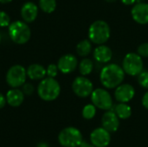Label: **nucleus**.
<instances>
[{"label":"nucleus","mask_w":148,"mask_h":147,"mask_svg":"<svg viewBox=\"0 0 148 147\" xmlns=\"http://www.w3.org/2000/svg\"><path fill=\"white\" fill-rule=\"evenodd\" d=\"M125 78V72L122 67L115 63L105 66L100 74V81L102 86L108 89L116 88L122 83Z\"/></svg>","instance_id":"1"},{"label":"nucleus","mask_w":148,"mask_h":147,"mask_svg":"<svg viewBox=\"0 0 148 147\" xmlns=\"http://www.w3.org/2000/svg\"><path fill=\"white\" fill-rule=\"evenodd\" d=\"M61 93L59 82L51 77L43 78L37 87L38 96L45 101H52L58 98Z\"/></svg>","instance_id":"2"},{"label":"nucleus","mask_w":148,"mask_h":147,"mask_svg":"<svg viewBox=\"0 0 148 147\" xmlns=\"http://www.w3.org/2000/svg\"><path fill=\"white\" fill-rule=\"evenodd\" d=\"M110 27L107 22L97 20L94 22L88 29V37L95 44H104L110 37Z\"/></svg>","instance_id":"3"},{"label":"nucleus","mask_w":148,"mask_h":147,"mask_svg":"<svg viewBox=\"0 0 148 147\" xmlns=\"http://www.w3.org/2000/svg\"><path fill=\"white\" fill-rule=\"evenodd\" d=\"M9 36L15 43L24 44L29 40L31 32L27 23L15 21L9 25Z\"/></svg>","instance_id":"4"},{"label":"nucleus","mask_w":148,"mask_h":147,"mask_svg":"<svg viewBox=\"0 0 148 147\" xmlns=\"http://www.w3.org/2000/svg\"><path fill=\"white\" fill-rule=\"evenodd\" d=\"M58 141L63 147H78L83 141V139L79 129L69 126L60 132Z\"/></svg>","instance_id":"5"},{"label":"nucleus","mask_w":148,"mask_h":147,"mask_svg":"<svg viewBox=\"0 0 148 147\" xmlns=\"http://www.w3.org/2000/svg\"><path fill=\"white\" fill-rule=\"evenodd\" d=\"M122 68L125 74L131 76H138L143 71L142 57L136 53H128L122 62Z\"/></svg>","instance_id":"6"},{"label":"nucleus","mask_w":148,"mask_h":147,"mask_svg":"<svg viewBox=\"0 0 148 147\" xmlns=\"http://www.w3.org/2000/svg\"><path fill=\"white\" fill-rule=\"evenodd\" d=\"M27 78V70L21 65L12 66L6 74V81L13 88L23 86Z\"/></svg>","instance_id":"7"},{"label":"nucleus","mask_w":148,"mask_h":147,"mask_svg":"<svg viewBox=\"0 0 148 147\" xmlns=\"http://www.w3.org/2000/svg\"><path fill=\"white\" fill-rule=\"evenodd\" d=\"M93 104L101 110H110L113 107V99L111 94L104 88H97L91 94Z\"/></svg>","instance_id":"8"},{"label":"nucleus","mask_w":148,"mask_h":147,"mask_svg":"<svg viewBox=\"0 0 148 147\" xmlns=\"http://www.w3.org/2000/svg\"><path fill=\"white\" fill-rule=\"evenodd\" d=\"M73 92L81 98H86L91 95L94 91V86L92 81L85 76L76 77L72 83Z\"/></svg>","instance_id":"9"},{"label":"nucleus","mask_w":148,"mask_h":147,"mask_svg":"<svg viewBox=\"0 0 148 147\" xmlns=\"http://www.w3.org/2000/svg\"><path fill=\"white\" fill-rule=\"evenodd\" d=\"M110 141V133L103 127L95 129L90 134V142L95 147H107Z\"/></svg>","instance_id":"10"},{"label":"nucleus","mask_w":148,"mask_h":147,"mask_svg":"<svg viewBox=\"0 0 148 147\" xmlns=\"http://www.w3.org/2000/svg\"><path fill=\"white\" fill-rule=\"evenodd\" d=\"M135 94L134 88L128 83L119 85L114 91V98L117 101L122 103H127L130 101Z\"/></svg>","instance_id":"11"},{"label":"nucleus","mask_w":148,"mask_h":147,"mask_svg":"<svg viewBox=\"0 0 148 147\" xmlns=\"http://www.w3.org/2000/svg\"><path fill=\"white\" fill-rule=\"evenodd\" d=\"M77 66H78L77 58L74 55H71V54H67V55H62L57 62L58 69L62 74L72 73L73 71L75 70Z\"/></svg>","instance_id":"12"},{"label":"nucleus","mask_w":148,"mask_h":147,"mask_svg":"<svg viewBox=\"0 0 148 147\" xmlns=\"http://www.w3.org/2000/svg\"><path fill=\"white\" fill-rule=\"evenodd\" d=\"M131 15L133 19L140 24L148 23V3H137L132 8Z\"/></svg>","instance_id":"13"},{"label":"nucleus","mask_w":148,"mask_h":147,"mask_svg":"<svg viewBox=\"0 0 148 147\" xmlns=\"http://www.w3.org/2000/svg\"><path fill=\"white\" fill-rule=\"evenodd\" d=\"M102 127L108 130L109 133H114L119 129L120 126V119L114 111L108 110L101 119Z\"/></svg>","instance_id":"14"},{"label":"nucleus","mask_w":148,"mask_h":147,"mask_svg":"<svg viewBox=\"0 0 148 147\" xmlns=\"http://www.w3.org/2000/svg\"><path fill=\"white\" fill-rule=\"evenodd\" d=\"M38 15V7L32 2L25 3L21 8V16L25 23H32Z\"/></svg>","instance_id":"15"},{"label":"nucleus","mask_w":148,"mask_h":147,"mask_svg":"<svg viewBox=\"0 0 148 147\" xmlns=\"http://www.w3.org/2000/svg\"><path fill=\"white\" fill-rule=\"evenodd\" d=\"M112 57H113L112 49L104 44L99 45L94 50V58L96 62L100 63H107L111 61Z\"/></svg>","instance_id":"16"},{"label":"nucleus","mask_w":148,"mask_h":147,"mask_svg":"<svg viewBox=\"0 0 148 147\" xmlns=\"http://www.w3.org/2000/svg\"><path fill=\"white\" fill-rule=\"evenodd\" d=\"M6 101L7 103L13 107H19L22 105L24 100V94L23 91L17 88H12L9 90L6 94Z\"/></svg>","instance_id":"17"},{"label":"nucleus","mask_w":148,"mask_h":147,"mask_svg":"<svg viewBox=\"0 0 148 147\" xmlns=\"http://www.w3.org/2000/svg\"><path fill=\"white\" fill-rule=\"evenodd\" d=\"M46 75V68L40 64H31L27 69L28 77L34 81L42 80Z\"/></svg>","instance_id":"18"},{"label":"nucleus","mask_w":148,"mask_h":147,"mask_svg":"<svg viewBox=\"0 0 148 147\" xmlns=\"http://www.w3.org/2000/svg\"><path fill=\"white\" fill-rule=\"evenodd\" d=\"M114 112L116 113V115L119 117V119L121 120H127L128 119L132 114V108L130 106H128L127 103L120 102L118 105L114 107Z\"/></svg>","instance_id":"19"},{"label":"nucleus","mask_w":148,"mask_h":147,"mask_svg":"<svg viewBox=\"0 0 148 147\" xmlns=\"http://www.w3.org/2000/svg\"><path fill=\"white\" fill-rule=\"evenodd\" d=\"M92 50V43L90 40H82L76 46V52L80 56H87Z\"/></svg>","instance_id":"20"},{"label":"nucleus","mask_w":148,"mask_h":147,"mask_svg":"<svg viewBox=\"0 0 148 147\" xmlns=\"http://www.w3.org/2000/svg\"><path fill=\"white\" fill-rule=\"evenodd\" d=\"M93 68H94L93 62L88 58H85L82 60L81 62L79 63V71L81 75L83 76L88 75L93 71Z\"/></svg>","instance_id":"21"},{"label":"nucleus","mask_w":148,"mask_h":147,"mask_svg":"<svg viewBox=\"0 0 148 147\" xmlns=\"http://www.w3.org/2000/svg\"><path fill=\"white\" fill-rule=\"evenodd\" d=\"M39 7L45 13H52L56 8V0H39Z\"/></svg>","instance_id":"22"},{"label":"nucleus","mask_w":148,"mask_h":147,"mask_svg":"<svg viewBox=\"0 0 148 147\" xmlns=\"http://www.w3.org/2000/svg\"><path fill=\"white\" fill-rule=\"evenodd\" d=\"M96 107L94 104H88L82 109V117L86 120H91L95 116Z\"/></svg>","instance_id":"23"},{"label":"nucleus","mask_w":148,"mask_h":147,"mask_svg":"<svg viewBox=\"0 0 148 147\" xmlns=\"http://www.w3.org/2000/svg\"><path fill=\"white\" fill-rule=\"evenodd\" d=\"M138 82L142 88L148 89V71H142L138 75Z\"/></svg>","instance_id":"24"},{"label":"nucleus","mask_w":148,"mask_h":147,"mask_svg":"<svg viewBox=\"0 0 148 147\" xmlns=\"http://www.w3.org/2000/svg\"><path fill=\"white\" fill-rule=\"evenodd\" d=\"M10 24V18L9 15L3 11L0 10V27H7Z\"/></svg>","instance_id":"25"},{"label":"nucleus","mask_w":148,"mask_h":147,"mask_svg":"<svg viewBox=\"0 0 148 147\" xmlns=\"http://www.w3.org/2000/svg\"><path fill=\"white\" fill-rule=\"evenodd\" d=\"M58 67L56 64H49L48 66V68H46V74L49 77L51 78H55L57 75L58 73Z\"/></svg>","instance_id":"26"},{"label":"nucleus","mask_w":148,"mask_h":147,"mask_svg":"<svg viewBox=\"0 0 148 147\" xmlns=\"http://www.w3.org/2000/svg\"><path fill=\"white\" fill-rule=\"evenodd\" d=\"M137 51L141 57H148V42H144L140 44Z\"/></svg>","instance_id":"27"},{"label":"nucleus","mask_w":148,"mask_h":147,"mask_svg":"<svg viewBox=\"0 0 148 147\" xmlns=\"http://www.w3.org/2000/svg\"><path fill=\"white\" fill-rule=\"evenodd\" d=\"M23 92L26 95H31L34 92V87L31 83H24L23 85Z\"/></svg>","instance_id":"28"},{"label":"nucleus","mask_w":148,"mask_h":147,"mask_svg":"<svg viewBox=\"0 0 148 147\" xmlns=\"http://www.w3.org/2000/svg\"><path fill=\"white\" fill-rule=\"evenodd\" d=\"M142 105L145 108H147L148 110V91L144 94L142 98Z\"/></svg>","instance_id":"29"},{"label":"nucleus","mask_w":148,"mask_h":147,"mask_svg":"<svg viewBox=\"0 0 148 147\" xmlns=\"http://www.w3.org/2000/svg\"><path fill=\"white\" fill-rule=\"evenodd\" d=\"M6 98L0 93V109H2L6 104Z\"/></svg>","instance_id":"30"},{"label":"nucleus","mask_w":148,"mask_h":147,"mask_svg":"<svg viewBox=\"0 0 148 147\" xmlns=\"http://www.w3.org/2000/svg\"><path fill=\"white\" fill-rule=\"evenodd\" d=\"M78 147H95L92 143H88V142H87V141H82V143H81V145L79 146Z\"/></svg>","instance_id":"31"},{"label":"nucleus","mask_w":148,"mask_h":147,"mask_svg":"<svg viewBox=\"0 0 148 147\" xmlns=\"http://www.w3.org/2000/svg\"><path fill=\"white\" fill-rule=\"evenodd\" d=\"M125 5H133L136 3V0H121Z\"/></svg>","instance_id":"32"},{"label":"nucleus","mask_w":148,"mask_h":147,"mask_svg":"<svg viewBox=\"0 0 148 147\" xmlns=\"http://www.w3.org/2000/svg\"><path fill=\"white\" fill-rule=\"evenodd\" d=\"M12 0H0V3H10Z\"/></svg>","instance_id":"33"},{"label":"nucleus","mask_w":148,"mask_h":147,"mask_svg":"<svg viewBox=\"0 0 148 147\" xmlns=\"http://www.w3.org/2000/svg\"><path fill=\"white\" fill-rule=\"evenodd\" d=\"M105 1H107V2H108V3H114V2H116L117 0H105Z\"/></svg>","instance_id":"34"},{"label":"nucleus","mask_w":148,"mask_h":147,"mask_svg":"<svg viewBox=\"0 0 148 147\" xmlns=\"http://www.w3.org/2000/svg\"><path fill=\"white\" fill-rule=\"evenodd\" d=\"M0 42H1V36H0Z\"/></svg>","instance_id":"35"}]
</instances>
